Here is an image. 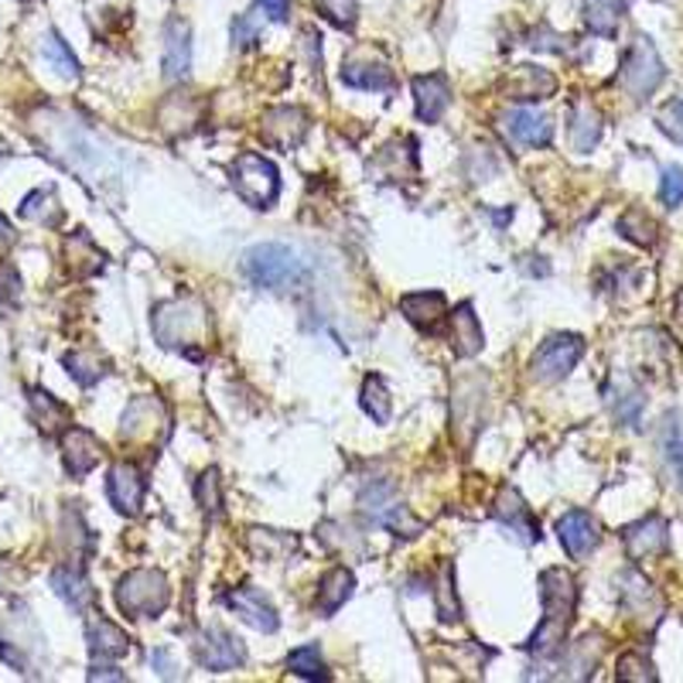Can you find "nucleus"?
Listing matches in <instances>:
<instances>
[{
	"instance_id": "4c0bfd02",
	"label": "nucleus",
	"mask_w": 683,
	"mask_h": 683,
	"mask_svg": "<svg viewBox=\"0 0 683 683\" xmlns=\"http://www.w3.org/2000/svg\"><path fill=\"white\" fill-rule=\"evenodd\" d=\"M437 615L445 622H458L462 609H458V598L452 591V568L441 571V584H437Z\"/></svg>"
},
{
	"instance_id": "37998d69",
	"label": "nucleus",
	"mask_w": 683,
	"mask_h": 683,
	"mask_svg": "<svg viewBox=\"0 0 683 683\" xmlns=\"http://www.w3.org/2000/svg\"><path fill=\"white\" fill-rule=\"evenodd\" d=\"M232 42L244 45V49L257 42V14H244V18L232 21Z\"/></svg>"
},
{
	"instance_id": "a211bd4d",
	"label": "nucleus",
	"mask_w": 683,
	"mask_h": 683,
	"mask_svg": "<svg viewBox=\"0 0 683 683\" xmlns=\"http://www.w3.org/2000/svg\"><path fill=\"white\" fill-rule=\"evenodd\" d=\"M86 639H90V653L96 660H116V656H124L131 650L127 632L120 629V625H113L110 619H103V612L90 619Z\"/></svg>"
},
{
	"instance_id": "cd10ccee",
	"label": "nucleus",
	"mask_w": 683,
	"mask_h": 683,
	"mask_svg": "<svg viewBox=\"0 0 683 683\" xmlns=\"http://www.w3.org/2000/svg\"><path fill=\"white\" fill-rule=\"evenodd\" d=\"M21 219H31V223H45V226H55L62 219V209L55 203V192L52 188H38L31 192L24 203H21Z\"/></svg>"
},
{
	"instance_id": "a19ab883",
	"label": "nucleus",
	"mask_w": 683,
	"mask_h": 683,
	"mask_svg": "<svg viewBox=\"0 0 683 683\" xmlns=\"http://www.w3.org/2000/svg\"><path fill=\"white\" fill-rule=\"evenodd\" d=\"M660 195H663L666 206H680V198H683V172H680V168H666V172H663Z\"/></svg>"
},
{
	"instance_id": "f03ea898",
	"label": "nucleus",
	"mask_w": 683,
	"mask_h": 683,
	"mask_svg": "<svg viewBox=\"0 0 683 683\" xmlns=\"http://www.w3.org/2000/svg\"><path fill=\"white\" fill-rule=\"evenodd\" d=\"M244 273L253 280L257 288H270V291H288L294 288L304 263L298 260V253L284 244H260L253 250H247L244 257Z\"/></svg>"
},
{
	"instance_id": "dca6fc26",
	"label": "nucleus",
	"mask_w": 683,
	"mask_h": 683,
	"mask_svg": "<svg viewBox=\"0 0 683 683\" xmlns=\"http://www.w3.org/2000/svg\"><path fill=\"white\" fill-rule=\"evenodd\" d=\"M557 537L560 544H565V550L571 557H588L598 544V527H594V519L581 509H571L560 516V524H557Z\"/></svg>"
},
{
	"instance_id": "b1692460",
	"label": "nucleus",
	"mask_w": 683,
	"mask_h": 683,
	"mask_svg": "<svg viewBox=\"0 0 683 683\" xmlns=\"http://www.w3.org/2000/svg\"><path fill=\"white\" fill-rule=\"evenodd\" d=\"M452 345L458 355H475V352H482V345H486V335H482V325H478L472 304H462L452 314Z\"/></svg>"
},
{
	"instance_id": "4be33fe9",
	"label": "nucleus",
	"mask_w": 683,
	"mask_h": 683,
	"mask_svg": "<svg viewBox=\"0 0 683 683\" xmlns=\"http://www.w3.org/2000/svg\"><path fill=\"white\" fill-rule=\"evenodd\" d=\"M52 588L55 594L65 601V606H72L75 612H83L90 601H93V588L83 575V568L79 565H65V568H55L52 571Z\"/></svg>"
},
{
	"instance_id": "a18cd8bd",
	"label": "nucleus",
	"mask_w": 683,
	"mask_h": 683,
	"mask_svg": "<svg viewBox=\"0 0 683 683\" xmlns=\"http://www.w3.org/2000/svg\"><path fill=\"white\" fill-rule=\"evenodd\" d=\"M90 680H124V673H116L113 666H93Z\"/></svg>"
},
{
	"instance_id": "f8f14e48",
	"label": "nucleus",
	"mask_w": 683,
	"mask_h": 683,
	"mask_svg": "<svg viewBox=\"0 0 683 683\" xmlns=\"http://www.w3.org/2000/svg\"><path fill=\"white\" fill-rule=\"evenodd\" d=\"M503 131L509 134V141L524 144V147H544L553 137V124L550 116L530 110V106H516L503 116Z\"/></svg>"
},
{
	"instance_id": "6e6552de",
	"label": "nucleus",
	"mask_w": 683,
	"mask_h": 683,
	"mask_svg": "<svg viewBox=\"0 0 683 683\" xmlns=\"http://www.w3.org/2000/svg\"><path fill=\"white\" fill-rule=\"evenodd\" d=\"M103 458V448H100V437L86 427H65L62 434V462H65V472L72 478H83L90 475Z\"/></svg>"
},
{
	"instance_id": "5701e85b",
	"label": "nucleus",
	"mask_w": 683,
	"mask_h": 683,
	"mask_svg": "<svg viewBox=\"0 0 683 683\" xmlns=\"http://www.w3.org/2000/svg\"><path fill=\"white\" fill-rule=\"evenodd\" d=\"M352 588H355L352 571H345V568L329 571L325 578H321V588H318V606H314L318 615H335L352 598Z\"/></svg>"
},
{
	"instance_id": "2f4dec72",
	"label": "nucleus",
	"mask_w": 683,
	"mask_h": 683,
	"mask_svg": "<svg viewBox=\"0 0 683 683\" xmlns=\"http://www.w3.org/2000/svg\"><path fill=\"white\" fill-rule=\"evenodd\" d=\"M42 55H45V62H49L55 72H62L65 79H79V62H75V55L69 52V45L62 42V38H59L55 31H49V34H45V42H42Z\"/></svg>"
},
{
	"instance_id": "39448f33",
	"label": "nucleus",
	"mask_w": 683,
	"mask_h": 683,
	"mask_svg": "<svg viewBox=\"0 0 683 683\" xmlns=\"http://www.w3.org/2000/svg\"><path fill=\"white\" fill-rule=\"evenodd\" d=\"M203 329H206V314L198 304L168 301V304H157V311H154V332L165 349H175V345L198 339Z\"/></svg>"
},
{
	"instance_id": "393cba45",
	"label": "nucleus",
	"mask_w": 683,
	"mask_h": 683,
	"mask_svg": "<svg viewBox=\"0 0 683 683\" xmlns=\"http://www.w3.org/2000/svg\"><path fill=\"white\" fill-rule=\"evenodd\" d=\"M28 400H31V417L34 424L42 427L45 434H55L69 424V407L59 404V400L45 390H28Z\"/></svg>"
},
{
	"instance_id": "20e7f679",
	"label": "nucleus",
	"mask_w": 683,
	"mask_h": 683,
	"mask_svg": "<svg viewBox=\"0 0 683 683\" xmlns=\"http://www.w3.org/2000/svg\"><path fill=\"white\" fill-rule=\"evenodd\" d=\"M229 175H232L236 195L244 198V203H250L253 209L273 206V198H277V192H280V175H277V165H273L270 157L253 154V151L239 154V157L232 161Z\"/></svg>"
},
{
	"instance_id": "ea45409f",
	"label": "nucleus",
	"mask_w": 683,
	"mask_h": 683,
	"mask_svg": "<svg viewBox=\"0 0 683 683\" xmlns=\"http://www.w3.org/2000/svg\"><path fill=\"white\" fill-rule=\"evenodd\" d=\"M21 298V277L14 263H0V304H18Z\"/></svg>"
},
{
	"instance_id": "bb28decb",
	"label": "nucleus",
	"mask_w": 683,
	"mask_h": 683,
	"mask_svg": "<svg viewBox=\"0 0 683 683\" xmlns=\"http://www.w3.org/2000/svg\"><path fill=\"white\" fill-rule=\"evenodd\" d=\"M625 11V0H584V21L594 34L612 38Z\"/></svg>"
},
{
	"instance_id": "c85d7f7f",
	"label": "nucleus",
	"mask_w": 683,
	"mask_h": 683,
	"mask_svg": "<svg viewBox=\"0 0 683 683\" xmlns=\"http://www.w3.org/2000/svg\"><path fill=\"white\" fill-rule=\"evenodd\" d=\"M363 411H366L376 424H386V421H390L393 400H390V390H386L383 376H366V383H363Z\"/></svg>"
},
{
	"instance_id": "0eeeda50",
	"label": "nucleus",
	"mask_w": 683,
	"mask_h": 683,
	"mask_svg": "<svg viewBox=\"0 0 683 683\" xmlns=\"http://www.w3.org/2000/svg\"><path fill=\"white\" fill-rule=\"evenodd\" d=\"M584 352V342L578 335H550L537 352H534V376L544 380V383H553V380H565Z\"/></svg>"
},
{
	"instance_id": "f257e3e1",
	"label": "nucleus",
	"mask_w": 683,
	"mask_h": 683,
	"mask_svg": "<svg viewBox=\"0 0 683 683\" xmlns=\"http://www.w3.org/2000/svg\"><path fill=\"white\" fill-rule=\"evenodd\" d=\"M540 598H544V622L530 635L527 650L537 656H553L560 650V642L568 639L575 606H578V588L575 578L565 568H550L540 575Z\"/></svg>"
},
{
	"instance_id": "a878e982",
	"label": "nucleus",
	"mask_w": 683,
	"mask_h": 683,
	"mask_svg": "<svg viewBox=\"0 0 683 683\" xmlns=\"http://www.w3.org/2000/svg\"><path fill=\"white\" fill-rule=\"evenodd\" d=\"M342 83L352 90H393V72L386 65L349 62L342 65Z\"/></svg>"
},
{
	"instance_id": "58836bf2",
	"label": "nucleus",
	"mask_w": 683,
	"mask_h": 683,
	"mask_svg": "<svg viewBox=\"0 0 683 683\" xmlns=\"http://www.w3.org/2000/svg\"><path fill=\"white\" fill-rule=\"evenodd\" d=\"M656 120H660V131H663L666 137H673L676 144H683V96L673 100V103H666Z\"/></svg>"
},
{
	"instance_id": "c03bdc74",
	"label": "nucleus",
	"mask_w": 683,
	"mask_h": 683,
	"mask_svg": "<svg viewBox=\"0 0 683 683\" xmlns=\"http://www.w3.org/2000/svg\"><path fill=\"white\" fill-rule=\"evenodd\" d=\"M260 4V11L270 18V21H288V14H291V0H257Z\"/></svg>"
},
{
	"instance_id": "f704fd0d",
	"label": "nucleus",
	"mask_w": 683,
	"mask_h": 683,
	"mask_svg": "<svg viewBox=\"0 0 683 683\" xmlns=\"http://www.w3.org/2000/svg\"><path fill=\"white\" fill-rule=\"evenodd\" d=\"M288 670H294L298 676L304 680H329V670L321 663V653L318 646H301L288 656Z\"/></svg>"
},
{
	"instance_id": "473e14b6",
	"label": "nucleus",
	"mask_w": 683,
	"mask_h": 683,
	"mask_svg": "<svg viewBox=\"0 0 683 683\" xmlns=\"http://www.w3.org/2000/svg\"><path fill=\"white\" fill-rule=\"evenodd\" d=\"M519 75H524V86H509V93L516 100H537V96L553 93V75H547L534 65H519Z\"/></svg>"
},
{
	"instance_id": "de8ad7c7",
	"label": "nucleus",
	"mask_w": 683,
	"mask_h": 683,
	"mask_svg": "<svg viewBox=\"0 0 683 683\" xmlns=\"http://www.w3.org/2000/svg\"><path fill=\"white\" fill-rule=\"evenodd\" d=\"M676 318H680V321H683V291H680V294H676Z\"/></svg>"
},
{
	"instance_id": "c9c22d12",
	"label": "nucleus",
	"mask_w": 683,
	"mask_h": 683,
	"mask_svg": "<svg viewBox=\"0 0 683 683\" xmlns=\"http://www.w3.org/2000/svg\"><path fill=\"white\" fill-rule=\"evenodd\" d=\"M195 499H198V506H203L206 513H219L223 493H219V472L216 468L203 472V478H198V486H195Z\"/></svg>"
},
{
	"instance_id": "49530a36",
	"label": "nucleus",
	"mask_w": 683,
	"mask_h": 683,
	"mask_svg": "<svg viewBox=\"0 0 683 683\" xmlns=\"http://www.w3.org/2000/svg\"><path fill=\"white\" fill-rule=\"evenodd\" d=\"M0 239H11V223L0 216Z\"/></svg>"
},
{
	"instance_id": "aec40b11",
	"label": "nucleus",
	"mask_w": 683,
	"mask_h": 683,
	"mask_svg": "<svg viewBox=\"0 0 683 683\" xmlns=\"http://www.w3.org/2000/svg\"><path fill=\"white\" fill-rule=\"evenodd\" d=\"M625 547H629V557H635V560H650V557L663 553L666 550V524L656 516L642 519V524L625 530Z\"/></svg>"
},
{
	"instance_id": "7c9ffc66",
	"label": "nucleus",
	"mask_w": 683,
	"mask_h": 683,
	"mask_svg": "<svg viewBox=\"0 0 683 683\" xmlns=\"http://www.w3.org/2000/svg\"><path fill=\"white\" fill-rule=\"evenodd\" d=\"M601 137V124H598V113L591 106H575L571 116V141L578 151H591Z\"/></svg>"
},
{
	"instance_id": "9b49d317",
	"label": "nucleus",
	"mask_w": 683,
	"mask_h": 683,
	"mask_svg": "<svg viewBox=\"0 0 683 683\" xmlns=\"http://www.w3.org/2000/svg\"><path fill=\"white\" fill-rule=\"evenodd\" d=\"M106 496L124 516H137L144 503V475L137 472V465H127V462L113 465L106 478Z\"/></svg>"
},
{
	"instance_id": "c756f323",
	"label": "nucleus",
	"mask_w": 683,
	"mask_h": 683,
	"mask_svg": "<svg viewBox=\"0 0 683 683\" xmlns=\"http://www.w3.org/2000/svg\"><path fill=\"white\" fill-rule=\"evenodd\" d=\"M250 547L263 560H280L298 547V540L288 534H277V530H250Z\"/></svg>"
},
{
	"instance_id": "79ce46f5",
	"label": "nucleus",
	"mask_w": 683,
	"mask_h": 683,
	"mask_svg": "<svg viewBox=\"0 0 683 683\" xmlns=\"http://www.w3.org/2000/svg\"><path fill=\"white\" fill-rule=\"evenodd\" d=\"M619 676H622V680H656L650 660H642V656H625V660L619 663Z\"/></svg>"
},
{
	"instance_id": "1a4fd4ad",
	"label": "nucleus",
	"mask_w": 683,
	"mask_h": 683,
	"mask_svg": "<svg viewBox=\"0 0 683 683\" xmlns=\"http://www.w3.org/2000/svg\"><path fill=\"white\" fill-rule=\"evenodd\" d=\"M304 131H308V116H304V110H298V106L267 110V113H263V124H260L263 141L273 144V147H280V151L298 147L301 137H304Z\"/></svg>"
},
{
	"instance_id": "e433bc0d",
	"label": "nucleus",
	"mask_w": 683,
	"mask_h": 683,
	"mask_svg": "<svg viewBox=\"0 0 683 683\" xmlns=\"http://www.w3.org/2000/svg\"><path fill=\"white\" fill-rule=\"evenodd\" d=\"M314 8L325 14L332 24L352 28L355 24V11H359V0H314Z\"/></svg>"
},
{
	"instance_id": "9d476101",
	"label": "nucleus",
	"mask_w": 683,
	"mask_h": 683,
	"mask_svg": "<svg viewBox=\"0 0 683 683\" xmlns=\"http://www.w3.org/2000/svg\"><path fill=\"white\" fill-rule=\"evenodd\" d=\"M198 663L206 670H216V673H226V670H236L247 663V650L244 642L236 635L223 632V629H209L198 642Z\"/></svg>"
},
{
	"instance_id": "ddd939ff",
	"label": "nucleus",
	"mask_w": 683,
	"mask_h": 683,
	"mask_svg": "<svg viewBox=\"0 0 683 683\" xmlns=\"http://www.w3.org/2000/svg\"><path fill=\"white\" fill-rule=\"evenodd\" d=\"M493 513H496V519L503 527H509L519 540L524 544H534L537 537H540V527H537V519H534V513H530V506L519 499V493L516 489H503L499 493V499H496V506H493Z\"/></svg>"
},
{
	"instance_id": "412c9836",
	"label": "nucleus",
	"mask_w": 683,
	"mask_h": 683,
	"mask_svg": "<svg viewBox=\"0 0 683 683\" xmlns=\"http://www.w3.org/2000/svg\"><path fill=\"white\" fill-rule=\"evenodd\" d=\"M400 311H404L417 329L434 332L437 321L448 314V301H445V294H441V291H421V294L400 298Z\"/></svg>"
},
{
	"instance_id": "2eb2a0df",
	"label": "nucleus",
	"mask_w": 683,
	"mask_h": 683,
	"mask_svg": "<svg viewBox=\"0 0 683 683\" xmlns=\"http://www.w3.org/2000/svg\"><path fill=\"white\" fill-rule=\"evenodd\" d=\"M165 424H168L165 404L154 400V396H141L127 407L120 434H124L127 441H141V437H154V431H165Z\"/></svg>"
},
{
	"instance_id": "7ed1b4c3",
	"label": "nucleus",
	"mask_w": 683,
	"mask_h": 683,
	"mask_svg": "<svg viewBox=\"0 0 683 683\" xmlns=\"http://www.w3.org/2000/svg\"><path fill=\"white\" fill-rule=\"evenodd\" d=\"M168 601H172V588H168V578L161 571L137 568L127 578H120L116 606L124 609L131 619H147V615L165 612Z\"/></svg>"
},
{
	"instance_id": "4468645a",
	"label": "nucleus",
	"mask_w": 683,
	"mask_h": 683,
	"mask_svg": "<svg viewBox=\"0 0 683 683\" xmlns=\"http://www.w3.org/2000/svg\"><path fill=\"white\" fill-rule=\"evenodd\" d=\"M226 606H229L239 619H244V622H250L253 629H260V632H277V625H280L273 606H270V601H267L257 588L229 591V594H226Z\"/></svg>"
},
{
	"instance_id": "72a5a7b5",
	"label": "nucleus",
	"mask_w": 683,
	"mask_h": 683,
	"mask_svg": "<svg viewBox=\"0 0 683 683\" xmlns=\"http://www.w3.org/2000/svg\"><path fill=\"white\" fill-rule=\"evenodd\" d=\"M65 370L72 373L75 383H83V386H93V383L106 373L103 363H100L93 352H69V355H65Z\"/></svg>"
},
{
	"instance_id": "6ab92c4d",
	"label": "nucleus",
	"mask_w": 683,
	"mask_h": 683,
	"mask_svg": "<svg viewBox=\"0 0 683 683\" xmlns=\"http://www.w3.org/2000/svg\"><path fill=\"white\" fill-rule=\"evenodd\" d=\"M188 24L185 21H172L165 31V79L168 83H178V79L188 75L192 69V42H188Z\"/></svg>"
},
{
	"instance_id": "f3484780",
	"label": "nucleus",
	"mask_w": 683,
	"mask_h": 683,
	"mask_svg": "<svg viewBox=\"0 0 683 683\" xmlns=\"http://www.w3.org/2000/svg\"><path fill=\"white\" fill-rule=\"evenodd\" d=\"M414 100H417V116L434 124V120H441V113H445L452 103L448 79L445 75H417L414 79Z\"/></svg>"
},
{
	"instance_id": "423d86ee",
	"label": "nucleus",
	"mask_w": 683,
	"mask_h": 683,
	"mask_svg": "<svg viewBox=\"0 0 683 683\" xmlns=\"http://www.w3.org/2000/svg\"><path fill=\"white\" fill-rule=\"evenodd\" d=\"M619 83L629 90V96L646 100L660 83H663V62L656 55V49L650 45V38H635V45L625 55Z\"/></svg>"
}]
</instances>
